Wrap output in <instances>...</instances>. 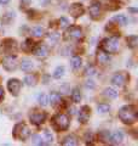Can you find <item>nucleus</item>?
Segmentation results:
<instances>
[{
  "mask_svg": "<svg viewBox=\"0 0 138 146\" xmlns=\"http://www.w3.org/2000/svg\"><path fill=\"white\" fill-rule=\"evenodd\" d=\"M119 118L125 123V124H133L137 121V111L136 107L132 105H126L120 108L119 111Z\"/></svg>",
  "mask_w": 138,
  "mask_h": 146,
  "instance_id": "f257e3e1",
  "label": "nucleus"
},
{
  "mask_svg": "<svg viewBox=\"0 0 138 146\" xmlns=\"http://www.w3.org/2000/svg\"><path fill=\"white\" fill-rule=\"evenodd\" d=\"M101 48L105 52L115 54L119 49V38L118 36H109V38L103 39L101 43Z\"/></svg>",
  "mask_w": 138,
  "mask_h": 146,
  "instance_id": "f03ea898",
  "label": "nucleus"
},
{
  "mask_svg": "<svg viewBox=\"0 0 138 146\" xmlns=\"http://www.w3.org/2000/svg\"><path fill=\"white\" fill-rule=\"evenodd\" d=\"M30 136V129L26 123H18L13 128V138L21 141H26Z\"/></svg>",
  "mask_w": 138,
  "mask_h": 146,
  "instance_id": "7ed1b4c3",
  "label": "nucleus"
},
{
  "mask_svg": "<svg viewBox=\"0 0 138 146\" xmlns=\"http://www.w3.org/2000/svg\"><path fill=\"white\" fill-rule=\"evenodd\" d=\"M52 125L56 130H67L69 127V117L64 113H58L52 118Z\"/></svg>",
  "mask_w": 138,
  "mask_h": 146,
  "instance_id": "20e7f679",
  "label": "nucleus"
},
{
  "mask_svg": "<svg viewBox=\"0 0 138 146\" xmlns=\"http://www.w3.org/2000/svg\"><path fill=\"white\" fill-rule=\"evenodd\" d=\"M82 31L80 27L78 26H70V27H67V32L66 34H64V38H66L67 40H80L82 38Z\"/></svg>",
  "mask_w": 138,
  "mask_h": 146,
  "instance_id": "39448f33",
  "label": "nucleus"
},
{
  "mask_svg": "<svg viewBox=\"0 0 138 146\" xmlns=\"http://www.w3.org/2000/svg\"><path fill=\"white\" fill-rule=\"evenodd\" d=\"M128 79H130V77H128L126 72H118L113 76L112 83H113V85L118 86V88H122V86H125Z\"/></svg>",
  "mask_w": 138,
  "mask_h": 146,
  "instance_id": "423d86ee",
  "label": "nucleus"
},
{
  "mask_svg": "<svg viewBox=\"0 0 138 146\" xmlns=\"http://www.w3.org/2000/svg\"><path fill=\"white\" fill-rule=\"evenodd\" d=\"M29 119L30 122L33 123L35 125H40L43 124L46 119V113L43 112V111H38V110H34L33 112L29 115Z\"/></svg>",
  "mask_w": 138,
  "mask_h": 146,
  "instance_id": "0eeeda50",
  "label": "nucleus"
},
{
  "mask_svg": "<svg viewBox=\"0 0 138 146\" xmlns=\"http://www.w3.org/2000/svg\"><path fill=\"white\" fill-rule=\"evenodd\" d=\"M21 86H22V83L18 79H10L7 82V89L13 95V96H17L21 91Z\"/></svg>",
  "mask_w": 138,
  "mask_h": 146,
  "instance_id": "6e6552de",
  "label": "nucleus"
},
{
  "mask_svg": "<svg viewBox=\"0 0 138 146\" xmlns=\"http://www.w3.org/2000/svg\"><path fill=\"white\" fill-rule=\"evenodd\" d=\"M3 66L9 72L15 71L17 68V58L15 56H6L3 60Z\"/></svg>",
  "mask_w": 138,
  "mask_h": 146,
  "instance_id": "1a4fd4ad",
  "label": "nucleus"
},
{
  "mask_svg": "<svg viewBox=\"0 0 138 146\" xmlns=\"http://www.w3.org/2000/svg\"><path fill=\"white\" fill-rule=\"evenodd\" d=\"M89 12L92 20H98L101 17V4L98 1H93L89 9Z\"/></svg>",
  "mask_w": 138,
  "mask_h": 146,
  "instance_id": "9d476101",
  "label": "nucleus"
},
{
  "mask_svg": "<svg viewBox=\"0 0 138 146\" xmlns=\"http://www.w3.org/2000/svg\"><path fill=\"white\" fill-rule=\"evenodd\" d=\"M69 13L74 17V18H78V17H80L82 16V13H84V6L81 5V4H73V5L69 7Z\"/></svg>",
  "mask_w": 138,
  "mask_h": 146,
  "instance_id": "9b49d317",
  "label": "nucleus"
},
{
  "mask_svg": "<svg viewBox=\"0 0 138 146\" xmlns=\"http://www.w3.org/2000/svg\"><path fill=\"white\" fill-rule=\"evenodd\" d=\"M90 116H91V108L89 106H82L79 111V121L81 123H87L90 119Z\"/></svg>",
  "mask_w": 138,
  "mask_h": 146,
  "instance_id": "f8f14e48",
  "label": "nucleus"
},
{
  "mask_svg": "<svg viewBox=\"0 0 138 146\" xmlns=\"http://www.w3.org/2000/svg\"><path fill=\"white\" fill-rule=\"evenodd\" d=\"M33 54L39 58H45L49 55V49L45 45H38L36 48L33 49Z\"/></svg>",
  "mask_w": 138,
  "mask_h": 146,
  "instance_id": "ddd939ff",
  "label": "nucleus"
},
{
  "mask_svg": "<svg viewBox=\"0 0 138 146\" xmlns=\"http://www.w3.org/2000/svg\"><path fill=\"white\" fill-rule=\"evenodd\" d=\"M96 58H97V62L101 63V65H105V63H108L110 61L108 52L103 51V50H98L97 55H96Z\"/></svg>",
  "mask_w": 138,
  "mask_h": 146,
  "instance_id": "4468645a",
  "label": "nucleus"
},
{
  "mask_svg": "<svg viewBox=\"0 0 138 146\" xmlns=\"http://www.w3.org/2000/svg\"><path fill=\"white\" fill-rule=\"evenodd\" d=\"M124 140V133L121 130H116L113 134H110V143H113L114 145L121 144Z\"/></svg>",
  "mask_w": 138,
  "mask_h": 146,
  "instance_id": "2eb2a0df",
  "label": "nucleus"
},
{
  "mask_svg": "<svg viewBox=\"0 0 138 146\" xmlns=\"http://www.w3.org/2000/svg\"><path fill=\"white\" fill-rule=\"evenodd\" d=\"M61 94L57 91H52L49 96V102H51L52 106H57L58 104H61Z\"/></svg>",
  "mask_w": 138,
  "mask_h": 146,
  "instance_id": "dca6fc26",
  "label": "nucleus"
},
{
  "mask_svg": "<svg viewBox=\"0 0 138 146\" xmlns=\"http://www.w3.org/2000/svg\"><path fill=\"white\" fill-rule=\"evenodd\" d=\"M62 145L64 146H75L78 145V139L75 135H68L64 138V140L62 141Z\"/></svg>",
  "mask_w": 138,
  "mask_h": 146,
  "instance_id": "f3484780",
  "label": "nucleus"
},
{
  "mask_svg": "<svg viewBox=\"0 0 138 146\" xmlns=\"http://www.w3.org/2000/svg\"><path fill=\"white\" fill-rule=\"evenodd\" d=\"M33 67H34V65H33V62H32L30 60H28V58H24V60H22V62H21L22 71L29 72V71H32V68H33Z\"/></svg>",
  "mask_w": 138,
  "mask_h": 146,
  "instance_id": "a211bd4d",
  "label": "nucleus"
},
{
  "mask_svg": "<svg viewBox=\"0 0 138 146\" xmlns=\"http://www.w3.org/2000/svg\"><path fill=\"white\" fill-rule=\"evenodd\" d=\"M24 84L26 85H28V86H34L36 84V77L35 74H27L24 77Z\"/></svg>",
  "mask_w": 138,
  "mask_h": 146,
  "instance_id": "6ab92c4d",
  "label": "nucleus"
},
{
  "mask_svg": "<svg viewBox=\"0 0 138 146\" xmlns=\"http://www.w3.org/2000/svg\"><path fill=\"white\" fill-rule=\"evenodd\" d=\"M98 138H99V140L102 141V143H105V144L110 143V133L108 130H102L98 134Z\"/></svg>",
  "mask_w": 138,
  "mask_h": 146,
  "instance_id": "aec40b11",
  "label": "nucleus"
},
{
  "mask_svg": "<svg viewBox=\"0 0 138 146\" xmlns=\"http://www.w3.org/2000/svg\"><path fill=\"white\" fill-rule=\"evenodd\" d=\"M44 145H50V144H52V141H53V135L51 134V131H50L49 129H45L44 131Z\"/></svg>",
  "mask_w": 138,
  "mask_h": 146,
  "instance_id": "412c9836",
  "label": "nucleus"
},
{
  "mask_svg": "<svg viewBox=\"0 0 138 146\" xmlns=\"http://www.w3.org/2000/svg\"><path fill=\"white\" fill-rule=\"evenodd\" d=\"M113 21L116 22V25H120V26H126L127 25V18L124 16V15H116L113 17Z\"/></svg>",
  "mask_w": 138,
  "mask_h": 146,
  "instance_id": "4be33fe9",
  "label": "nucleus"
},
{
  "mask_svg": "<svg viewBox=\"0 0 138 146\" xmlns=\"http://www.w3.org/2000/svg\"><path fill=\"white\" fill-rule=\"evenodd\" d=\"M104 95L108 99H116L118 98V91L113 88H107L104 90Z\"/></svg>",
  "mask_w": 138,
  "mask_h": 146,
  "instance_id": "5701e85b",
  "label": "nucleus"
},
{
  "mask_svg": "<svg viewBox=\"0 0 138 146\" xmlns=\"http://www.w3.org/2000/svg\"><path fill=\"white\" fill-rule=\"evenodd\" d=\"M44 33H45V31H44V28L41 26H36V27H34V28L32 29V34H33L34 36H36V38L43 36Z\"/></svg>",
  "mask_w": 138,
  "mask_h": 146,
  "instance_id": "b1692460",
  "label": "nucleus"
},
{
  "mask_svg": "<svg viewBox=\"0 0 138 146\" xmlns=\"http://www.w3.org/2000/svg\"><path fill=\"white\" fill-rule=\"evenodd\" d=\"M81 63H82V60L80 56H74L72 58V67L74 68V70H79L81 67Z\"/></svg>",
  "mask_w": 138,
  "mask_h": 146,
  "instance_id": "393cba45",
  "label": "nucleus"
},
{
  "mask_svg": "<svg viewBox=\"0 0 138 146\" xmlns=\"http://www.w3.org/2000/svg\"><path fill=\"white\" fill-rule=\"evenodd\" d=\"M38 101L39 104L41 105V106H47L49 105V95H46V94H39L38 95Z\"/></svg>",
  "mask_w": 138,
  "mask_h": 146,
  "instance_id": "a878e982",
  "label": "nucleus"
},
{
  "mask_svg": "<svg viewBox=\"0 0 138 146\" xmlns=\"http://www.w3.org/2000/svg\"><path fill=\"white\" fill-rule=\"evenodd\" d=\"M137 44H138V38H137V35H131V36H128L127 38V45L130 48L132 49H135L137 46Z\"/></svg>",
  "mask_w": 138,
  "mask_h": 146,
  "instance_id": "bb28decb",
  "label": "nucleus"
},
{
  "mask_svg": "<svg viewBox=\"0 0 138 146\" xmlns=\"http://www.w3.org/2000/svg\"><path fill=\"white\" fill-rule=\"evenodd\" d=\"M72 100L74 101L75 104H79L80 102V100H81V94H80V91L78 88H75L74 90L72 91Z\"/></svg>",
  "mask_w": 138,
  "mask_h": 146,
  "instance_id": "cd10ccee",
  "label": "nucleus"
},
{
  "mask_svg": "<svg viewBox=\"0 0 138 146\" xmlns=\"http://www.w3.org/2000/svg\"><path fill=\"white\" fill-rule=\"evenodd\" d=\"M15 16L16 15H15V12H13V11H9V12H6L5 15L3 16V22H4V23H6V25H9L12 18H15Z\"/></svg>",
  "mask_w": 138,
  "mask_h": 146,
  "instance_id": "c85d7f7f",
  "label": "nucleus"
},
{
  "mask_svg": "<svg viewBox=\"0 0 138 146\" xmlns=\"http://www.w3.org/2000/svg\"><path fill=\"white\" fill-rule=\"evenodd\" d=\"M32 49H33V42H32V39H27L26 42L22 44V50L29 52V51H32Z\"/></svg>",
  "mask_w": 138,
  "mask_h": 146,
  "instance_id": "c756f323",
  "label": "nucleus"
},
{
  "mask_svg": "<svg viewBox=\"0 0 138 146\" xmlns=\"http://www.w3.org/2000/svg\"><path fill=\"white\" fill-rule=\"evenodd\" d=\"M63 74H64V67L63 66H58L53 72V78L59 79L61 77H63Z\"/></svg>",
  "mask_w": 138,
  "mask_h": 146,
  "instance_id": "7c9ffc66",
  "label": "nucleus"
},
{
  "mask_svg": "<svg viewBox=\"0 0 138 146\" xmlns=\"http://www.w3.org/2000/svg\"><path fill=\"white\" fill-rule=\"evenodd\" d=\"M32 143L34 145H44V141H43V138L39 135V134H34L32 135Z\"/></svg>",
  "mask_w": 138,
  "mask_h": 146,
  "instance_id": "2f4dec72",
  "label": "nucleus"
},
{
  "mask_svg": "<svg viewBox=\"0 0 138 146\" xmlns=\"http://www.w3.org/2000/svg\"><path fill=\"white\" fill-rule=\"evenodd\" d=\"M97 110H98V113H107L109 112L110 106L108 104H99L97 106Z\"/></svg>",
  "mask_w": 138,
  "mask_h": 146,
  "instance_id": "473e14b6",
  "label": "nucleus"
},
{
  "mask_svg": "<svg viewBox=\"0 0 138 146\" xmlns=\"http://www.w3.org/2000/svg\"><path fill=\"white\" fill-rule=\"evenodd\" d=\"M85 74L87 77H92V76H95L96 74V68L93 66H89L86 68V71H85Z\"/></svg>",
  "mask_w": 138,
  "mask_h": 146,
  "instance_id": "72a5a7b5",
  "label": "nucleus"
},
{
  "mask_svg": "<svg viewBox=\"0 0 138 146\" xmlns=\"http://www.w3.org/2000/svg\"><path fill=\"white\" fill-rule=\"evenodd\" d=\"M58 22H59V27H61V28H67V27L69 26V21L66 17H61Z\"/></svg>",
  "mask_w": 138,
  "mask_h": 146,
  "instance_id": "f704fd0d",
  "label": "nucleus"
},
{
  "mask_svg": "<svg viewBox=\"0 0 138 146\" xmlns=\"http://www.w3.org/2000/svg\"><path fill=\"white\" fill-rule=\"evenodd\" d=\"M85 86H86L87 89H95L96 84H95V82L92 80V79H87V80L85 82Z\"/></svg>",
  "mask_w": 138,
  "mask_h": 146,
  "instance_id": "c9c22d12",
  "label": "nucleus"
},
{
  "mask_svg": "<svg viewBox=\"0 0 138 146\" xmlns=\"http://www.w3.org/2000/svg\"><path fill=\"white\" fill-rule=\"evenodd\" d=\"M47 38L51 40V42H57L58 38H59V35L57 33H49L47 34Z\"/></svg>",
  "mask_w": 138,
  "mask_h": 146,
  "instance_id": "e433bc0d",
  "label": "nucleus"
},
{
  "mask_svg": "<svg viewBox=\"0 0 138 146\" xmlns=\"http://www.w3.org/2000/svg\"><path fill=\"white\" fill-rule=\"evenodd\" d=\"M10 0H0V5H7Z\"/></svg>",
  "mask_w": 138,
  "mask_h": 146,
  "instance_id": "4c0bfd02",
  "label": "nucleus"
},
{
  "mask_svg": "<svg viewBox=\"0 0 138 146\" xmlns=\"http://www.w3.org/2000/svg\"><path fill=\"white\" fill-rule=\"evenodd\" d=\"M3 98H4V89H3V86H0V100Z\"/></svg>",
  "mask_w": 138,
  "mask_h": 146,
  "instance_id": "58836bf2",
  "label": "nucleus"
},
{
  "mask_svg": "<svg viewBox=\"0 0 138 146\" xmlns=\"http://www.w3.org/2000/svg\"><path fill=\"white\" fill-rule=\"evenodd\" d=\"M130 11H131V12H137L136 9H130Z\"/></svg>",
  "mask_w": 138,
  "mask_h": 146,
  "instance_id": "ea45409f",
  "label": "nucleus"
}]
</instances>
